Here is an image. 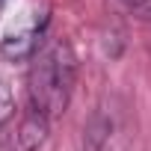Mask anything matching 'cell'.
<instances>
[{
  "label": "cell",
  "instance_id": "cell-1",
  "mask_svg": "<svg viewBox=\"0 0 151 151\" xmlns=\"http://www.w3.org/2000/svg\"><path fill=\"white\" fill-rule=\"evenodd\" d=\"M74 80H77V56L68 42H56L53 47H47L30 68V107L39 110L42 116L53 119L62 116L71 92H74Z\"/></svg>",
  "mask_w": 151,
  "mask_h": 151
},
{
  "label": "cell",
  "instance_id": "cell-2",
  "mask_svg": "<svg viewBox=\"0 0 151 151\" xmlns=\"http://www.w3.org/2000/svg\"><path fill=\"white\" fill-rule=\"evenodd\" d=\"M42 33H45V24H33V27H27V30L6 33L3 39H0V56L9 59V62L33 59V56H36V50H39Z\"/></svg>",
  "mask_w": 151,
  "mask_h": 151
},
{
  "label": "cell",
  "instance_id": "cell-3",
  "mask_svg": "<svg viewBox=\"0 0 151 151\" xmlns=\"http://www.w3.org/2000/svg\"><path fill=\"white\" fill-rule=\"evenodd\" d=\"M47 127H50V119L30 107L15 130V142L21 145V151H39L47 139Z\"/></svg>",
  "mask_w": 151,
  "mask_h": 151
},
{
  "label": "cell",
  "instance_id": "cell-4",
  "mask_svg": "<svg viewBox=\"0 0 151 151\" xmlns=\"http://www.w3.org/2000/svg\"><path fill=\"white\" fill-rule=\"evenodd\" d=\"M110 119L107 116H101V113H95L92 116V122L86 124V136H83V145H86V151H101L104 148V142L110 139Z\"/></svg>",
  "mask_w": 151,
  "mask_h": 151
},
{
  "label": "cell",
  "instance_id": "cell-5",
  "mask_svg": "<svg viewBox=\"0 0 151 151\" xmlns=\"http://www.w3.org/2000/svg\"><path fill=\"white\" fill-rule=\"evenodd\" d=\"M12 116H15V95H12L9 80L0 77V127H3Z\"/></svg>",
  "mask_w": 151,
  "mask_h": 151
},
{
  "label": "cell",
  "instance_id": "cell-6",
  "mask_svg": "<svg viewBox=\"0 0 151 151\" xmlns=\"http://www.w3.org/2000/svg\"><path fill=\"white\" fill-rule=\"evenodd\" d=\"M3 151H21V145H18V142H15V136H12V139H9V142H6V148H3Z\"/></svg>",
  "mask_w": 151,
  "mask_h": 151
},
{
  "label": "cell",
  "instance_id": "cell-7",
  "mask_svg": "<svg viewBox=\"0 0 151 151\" xmlns=\"http://www.w3.org/2000/svg\"><path fill=\"white\" fill-rule=\"evenodd\" d=\"M124 3H130V6H133V3H139V0H124Z\"/></svg>",
  "mask_w": 151,
  "mask_h": 151
},
{
  "label": "cell",
  "instance_id": "cell-8",
  "mask_svg": "<svg viewBox=\"0 0 151 151\" xmlns=\"http://www.w3.org/2000/svg\"><path fill=\"white\" fill-rule=\"evenodd\" d=\"M3 3H6V0H0V6H3Z\"/></svg>",
  "mask_w": 151,
  "mask_h": 151
}]
</instances>
